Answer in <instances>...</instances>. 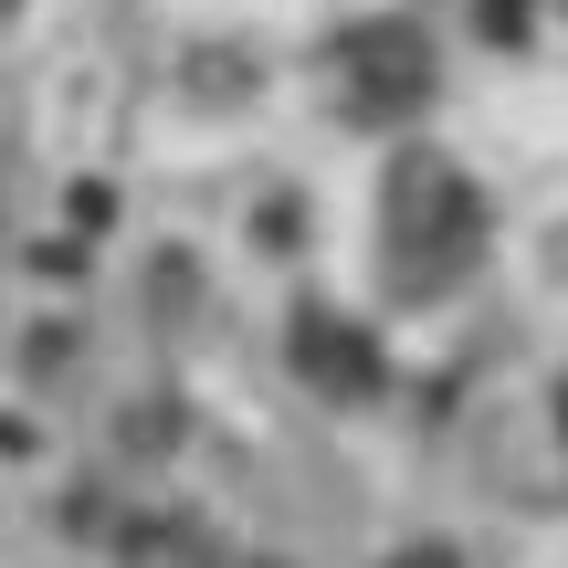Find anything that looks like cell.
Segmentation results:
<instances>
[{
	"label": "cell",
	"instance_id": "cell-1",
	"mask_svg": "<svg viewBox=\"0 0 568 568\" xmlns=\"http://www.w3.org/2000/svg\"><path fill=\"white\" fill-rule=\"evenodd\" d=\"M368 243H379V284L400 305H453L495 253V201H485V180L464 159L400 148L379 169V232Z\"/></svg>",
	"mask_w": 568,
	"mask_h": 568
},
{
	"label": "cell",
	"instance_id": "cell-3",
	"mask_svg": "<svg viewBox=\"0 0 568 568\" xmlns=\"http://www.w3.org/2000/svg\"><path fill=\"white\" fill-rule=\"evenodd\" d=\"M295 379L326 389V400H379V337L347 326L337 305H305L295 316Z\"/></svg>",
	"mask_w": 568,
	"mask_h": 568
},
{
	"label": "cell",
	"instance_id": "cell-2",
	"mask_svg": "<svg viewBox=\"0 0 568 568\" xmlns=\"http://www.w3.org/2000/svg\"><path fill=\"white\" fill-rule=\"evenodd\" d=\"M337 105L358 126H400V116H422L432 95H443V53H432V32L410 11H379V21H347L337 32Z\"/></svg>",
	"mask_w": 568,
	"mask_h": 568
},
{
	"label": "cell",
	"instance_id": "cell-4",
	"mask_svg": "<svg viewBox=\"0 0 568 568\" xmlns=\"http://www.w3.org/2000/svg\"><path fill=\"white\" fill-rule=\"evenodd\" d=\"M558 11H568V0H558Z\"/></svg>",
	"mask_w": 568,
	"mask_h": 568
}]
</instances>
